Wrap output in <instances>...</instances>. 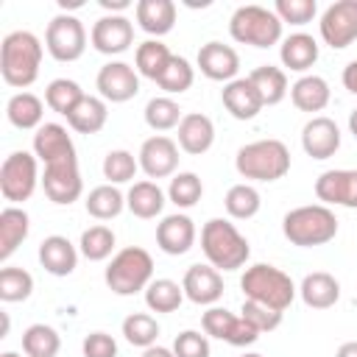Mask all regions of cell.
Segmentation results:
<instances>
[{"label":"cell","instance_id":"6da1fadb","mask_svg":"<svg viewBox=\"0 0 357 357\" xmlns=\"http://www.w3.org/2000/svg\"><path fill=\"white\" fill-rule=\"evenodd\" d=\"M42 42L31 31H11L0 45V73L14 89H25L39 78Z\"/></svg>","mask_w":357,"mask_h":357},{"label":"cell","instance_id":"7a4b0ae2","mask_svg":"<svg viewBox=\"0 0 357 357\" xmlns=\"http://www.w3.org/2000/svg\"><path fill=\"white\" fill-rule=\"evenodd\" d=\"M201 248H204L206 262L218 271H237L251 257L248 240L237 231V226L231 220H223V218H212L204 223Z\"/></svg>","mask_w":357,"mask_h":357},{"label":"cell","instance_id":"3957f363","mask_svg":"<svg viewBox=\"0 0 357 357\" xmlns=\"http://www.w3.org/2000/svg\"><path fill=\"white\" fill-rule=\"evenodd\" d=\"M282 231L293 245L312 248V245H324V243L335 240L337 218L324 204H307V206H296L284 215Z\"/></svg>","mask_w":357,"mask_h":357},{"label":"cell","instance_id":"277c9868","mask_svg":"<svg viewBox=\"0 0 357 357\" xmlns=\"http://www.w3.org/2000/svg\"><path fill=\"white\" fill-rule=\"evenodd\" d=\"M234 167L251 181H276L290 170V151L282 139H257L237 151Z\"/></svg>","mask_w":357,"mask_h":357},{"label":"cell","instance_id":"5b68a950","mask_svg":"<svg viewBox=\"0 0 357 357\" xmlns=\"http://www.w3.org/2000/svg\"><path fill=\"white\" fill-rule=\"evenodd\" d=\"M240 287H243V296L248 301L268 304L279 312H284L296 298L293 279L284 271H279L273 265H265V262H257V265L245 268V273L240 279Z\"/></svg>","mask_w":357,"mask_h":357},{"label":"cell","instance_id":"8992f818","mask_svg":"<svg viewBox=\"0 0 357 357\" xmlns=\"http://www.w3.org/2000/svg\"><path fill=\"white\" fill-rule=\"evenodd\" d=\"M103 279H106L112 293L134 296V293L145 290L153 282V259L145 248L128 245V248H123L112 257V262L106 265Z\"/></svg>","mask_w":357,"mask_h":357},{"label":"cell","instance_id":"52a82bcc","mask_svg":"<svg viewBox=\"0 0 357 357\" xmlns=\"http://www.w3.org/2000/svg\"><path fill=\"white\" fill-rule=\"evenodd\" d=\"M229 33L240 45H254V47H271L282 39V20L276 17L273 8L265 6H240L231 20H229Z\"/></svg>","mask_w":357,"mask_h":357},{"label":"cell","instance_id":"ba28073f","mask_svg":"<svg viewBox=\"0 0 357 357\" xmlns=\"http://www.w3.org/2000/svg\"><path fill=\"white\" fill-rule=\"evenodd\" d=\"M39 184V167H36V153H28V151H14L3 159L0 165V192L6 201L20 204V201H28L33 195Z\"/></svg>","mask_w":357,"mask_h":357},{"label":"cell","instance_id":"9c48e42d","mask_svg":"<svg viewBox=\"0 0 357 357\" xmlns=\"http://www.w3.org/2000/svg\"><path fill=\"white\" fill-rule=\"evenodd\" d=\"M45 47L56 61H75L86 50V28L73 14H56L45 31Z\"/></svg>","mask_w":357,"mask_h":357},{"label":"cell","instance_id":"30bf717a","mask_svg":"<svg viewBox=\"0 0 357 357\" xmlns=\"http://www.w3.org/2000/svg\"><path fill=\"white\" fill-rule=\"evenodd\" d=\"M321 39L335 47L343 50L357 39V0H337L332 3L324 14H321Z\"/></svg>","mask_w":357,"mask_h":357},{"label":"cell","instance_id":"8fae6325","mask_svg":"<svg viewBox=\"0 0 357 357\" xmlns=\"http://www.w3.org/2000/svg\"><path fill=\"white\" fill-rule=\"evenodd\" d=\"M42 187H45V195L53 201V204H73L81 198L84 192V181H81V170H78V159H70V162H56V165H45V173H42Z\"/></svg>","mask_w":357,"mask_h":357},{"label":"cell","instance_id":"7c38bea8","mask_svg":"<svg viewBox=\"0 0 357 357\" xmlns=\"http://www.w3.org/2000/svg\"><path fill=\"white\" fill-rule=\"evenodd\" d=\"M89 42L98 53H106V56H117V53H126L134 42V22L123 14H103L95 25H92V33H89Z\"/></svg>","mask_w":357,"mask_h":357},{"label":"cell","instance_id":"4fadbf2b","mask_svg":"<svg viewBox=\"0 0 357 357\" xmlns=\"http://www.w3.org/2000/svg\"><path fill=\"white\" fill-rule=\"evenodd\" d=\"M95 86H98V92H100L103 100L126 103V100H131L139 92V75L126 61H109V64H103L98 70Z\"/></svg>","mask_w":357,"mask_h":357},{"label":"cell","instance_id":"5bb4252c","mask_svg":"<svg viewBox=\"0 0 357 357\" xmlns=\"http://www.w3.org/2000/svg\"><path fill=\"white\" fill-rule=\"evenodd\" d=\"M139 167L148 178H167L178 167V142L165 134H153L139 148Z\"/></svg>","mask_w":357,"mask_h":357},{"label":"cell","instance_id":"9a60e30c","mask_svg":"<svg viewBox=\"0 0 357 357\" xmlns=\"http://www.w3.org/2000/svg\"><path fill=\"white\" fill-rule=\"evenodd\" d=\"M318 201L357 209V170H326L315 178Z\"/></svg>","mask_w":357,"mask_h":357},{"label":"cell","instance_id":"2e32d148","mask_svg":"<svg viewBox=\"0 0 357 357\" xmlns=\"http://www.w3.org/2000/svg\"><path fill=\"white\" fill-rule=\"evenodd\" d=\"M33 153L45 165L78 159L75 156V145H73L67 128L59 126V123H45V126L36 128V134H33Z\"/></svg>","mask_w":357,"mask_h":357},{"label":"cell","instance_id":"e0dca14e","mask_svg":"<svg viewBox=\"0 0 357 357\" xmlns=\"http://www.w3.org/2000/svg\"><path fill=\"white\" fill-rule=\"evenodd\" d=\"M301 148L307 156L312 159H329L335 156V151L340 148V128L332 117H312L304 128H301Z\"/></svg>","mask_w":357,"mask_h":357},{"label":"cell","instance_id":"ac0fdd59","mask_svg":"<svg viewBox=\"0 0 357 357\" xmlns=\"http://www.w3.org/2000/svg\"><path fill=\"white\" fill-rule=\"evenodd\" d=\"M198 67L209 81H234L237 70H240V56L234 47L223 45V42H206L198 50Z\"/></svg>","mask_w":357,"mask_h":357},{"label":"cell","instance_id":"d6986e66","mask_svg":"<svg viewBox=\"0 0 357 357\" xmlns=\"http://www.w3.org/2000/svg\"><path fill=\"white\" fill-rule=\"evenodd\" d=\"M181 287H184V296L192 304H215L223 296V276H220L218 268L198 262V265L187 268Z\"/></svg>","mask_w":357,"mask_h":357},{"label":"cell","instance_id":"ffe728a7","mask_svg":"<svg viewBox=\"0 0 357 357\" xmlns=\"http://www.w3.org/2000/svg\"><path fill=\"white\" fill-rule=\"evenodd\" d=\"M156 243L165 254L170 257H181L192 248L195 243V223L190 215H167L162 218V223L156 226Z\"/></svg>","mask_w":357,"mask_h":357},{"label":"cell","instance_id":"44dd1931","mask_svg":"<svg viewBox=\"0 0 357 357\" xmlns=\"http://www.w3.org/2000/svg\"><path fill=\"white\" fill-rule=\"evenodd\" d=\"M215 142V123L201 114V112H190L181 117L178 123V148L190 156H201L212 148Z\"/></svg>","mask_w":357,"mask_h":357},{"label":"cell","instance_id":"7402d4cb","mask_svg":"<svg viewBox=\"0 0 357 357\" xmlns=\"http://www.w3.org/2000/svg\"><path fill=\"white\" fill-rule=\"evenodd\" d=\"M223 106L234 120H254L262 112V98L248 78H234L223 86Z\"/></svg>","mask_w":357,"mask_h":357},{"label":"cell","instance_id":"603a6c76","mask_svg":"<svg viewBox=\"0 0 357 357\" xmlns=\"http://www.w3.org/2000/svg\"><path fill=\"white\" fill-rule=\"evenodd\" d=\"M39 262L53 276H70L78 265V251L67 237L50 234L39 243Z\"/></svg>","mask_w":357,"mask_h":357},{"label":"cell","instance_id":"cb8c5ba5","mask_svg":"<svg viewBox=\"0 0 357 357\" xmlns=\"http://www.w3.org/2000/svg\"><path fill=\"white\" fill-rule=\"evenodd\" d=\"M298 293H301V301L307 307H312V310H329L340 298V282L332 273H326V271H312V273H307L301 279Z\"/></svg>","mask_w":357,"mask_h":357},{"label":"cell","instance_id":"d4e9b609","mask_svg":"<svg viewBox=\"0 0 357 357\" xmlns=\"http://www.w3.org/2000/svg\"><path fill=\"white\" fill-rule=\"evenodd\" d=\"M137 22L151 36H165L176 25V3L173 0H139Z\"/></svg>","mask_w":357,"mask_h":357},{"label":"cell","instance_id":"484cf974","mask_svg":"<svg viewBox=\"0 0 357 357\" xmlns=\"http://www.w3.org/2000/svg\"><path fill=\"white\" fill-rule=\"evenodd\" d=\"M109 120V109H106V100L98 98V95H84L75 109L67 114V123L73 131L78 134H98Z\"/></svg>","mask_w":357,"mask_h":357},{"label":"cell","instance_id":"4316f807","mask_svg":"<svg viewBox=\"0 0 357 357\" xmlns=\"http://www.w3.org/2000/svg\"><path fill=\"white\" fill-rule=\"evenodd\" d=\"M332 92H329V84L321 78V75H301L293 86H290V100L296 109L301 112H324L326 103H329Z\"/></svg>","mask_w":357,"mask_h":357},{"label":"cell","instance_id":"83f0119b","mask_svg":"<svg viewBox=\"0 0 357 357\" xmlns=\"http://www.w3.org/2000/svg\"><path fill=\"white\" fill-rule=\"evenodd\" d=\"M28 229H31V220L25 209L6 206L0 212V259L3 262L22 245V240L28 237Z\"/></svg>","mask_w":357,"mask_h":357},{"label":"cell","instance_id":"f1b7e54d","mask_svg":"<svg viewBox=\"0 0 357 357\" xmlns=\"http://www.w3.org/2000/svg\"><path fill=\"white\" fill-rule=\"evenodd\" d=\"M279 59L287 70L304 73L318 61V42L310 33H290L279 47Z\"/></svg>","mask_w":357,"mask_h":357},{"label":"cell","instance_id":"f546056e","mask_svg":"<svg viewBox=\"0 0 357 357\" xmlns=\"http://www.w3.org/2000/svg\"><path fill=\"white\" fill-rule=\"evenodd\" d=\"M126 206L131 209V215L151 220L165 209V192L156 181H134L126 192Z\"/></svg>","mask_w":357,"mask_h":357},{"label":"cell","instance_id":"4dcf8cb0","mask_svg":"<svg viewBox=\"0 0 357 357\" xmlns=\"http://www.w3.org/2000/svg\"><path fill=\"white\" fill-rule=\"evenodd\" d=\"M42 114H45V103L42 98H36L33 92H17L8 98L6 103V117L14 128H39L42 126Z\"/></svg>","mask_w":357,"mask_h":357},{"label":"cell","instance_id":"1f68e13d","mask_svg":"<svg viewBox=\"0 0 357 357\" xmlns=\"http://www.w3.org/2000/svg\"><path fill=\"white\" fill-rule=\"evenodd\" d=\"M248 81L254 84V89L259 92V98H262L265 106H273V103L284 100V95L290 92V89H287V75H284V70H279V67H273V64H259L257 70H251Z\"/></svg>","mask_w":357,"mask_h":357},{"label":"cell","instance_id":"d6a6232c","mask_svg":"<svg viewBox=\"0 0 357 357\" xmlns=\"http://www.w3.org/2000/svg\"><path fill=\"white\" fill-rule=\"evenodd\" d=\"M173 53L167 50L165 42L159 39H145L139 47H137V56H134V64H137V73L151 78V81H159V75L165 73V67L170 64Z\"/></svg>","mask_w":357,"mask_h":357},{"label":"cell","instance_id":"836d02e7","mask_svg":"<svg viewBox=\"0 0 357 357\" xmlns=\"http://www.w3.org/2000/svg\"><path fill=\"white\" fill-rule=\"evenodd\" d=\"M84 204H86V212H89L92 218H98V220H112V218H117V215L123 212L126 195H123L114 184H100V187L89 190V195H86Z\"/></svg>","mask_w":357,"mask_h":357},{"label":"cell","instance_id":"e575fe53","mask_svg":"<svg viewBox=\"0 0 357 357\" xmlns=\"http://www.w3.org/2000/svg\"><path fill=\"white\" fill-rule=\"evenodd\" d=\"M184 301V287L173 279H153L145 287V304L153 312H176Z\"/></svg>","mask_w":357,"mask_h":357},{"label":"cell","instance_id":"d590c367","mask_svg":"<svg viewBox=\"0 0 357 357\" xmlns=\"http://www.w3.org/2000/svg\"><path fill=\"white\" fill-rule=\"evenodd\" d=\"M61 349V337L47 324H31L22 332V351L28 357H56Z\"/></svg>","mask_w":357,"mask_h":357},{"label":"cell","instance_id":"8d00e7d4","mask_svg":"<svg viewBox=\"0 0 357 357\" xmlns=\"http://www.w3.org/2000/svg\"><path fill=\"white\" fill-rule=\"evenodd\" d=\"M223 206H226V212H229L234 220H248V218H254V215L259 212L262 198H259L257 187H251V184L243 181V184L229 187V192H226V198H223Z\"/></svg>","mask_w":357,"mask_h":357},{"label":"cell","instance_id":"74e56055","mask_svg":"<svg viewBox=\"0 0 357 357\" xmlns=\"http://www.w3.org/2000/svg\"><path fill=\"white\" fill-rule=\"evenodd\" d=\"M181 106L167 98V95H159V98H151L145 103V123L153 128V131H170L181 123Z\"/></svg>","mask_w":357,"mask_h":357},{"label":"cell","instance_id":"f35d334b","mask_svg":"<svg viewBox=\"0 0 357 357\" xmlns=\"http://www.w3.org/2000/svg\"><path fill=\"white\" fill-rule=\"evenodd\" d=\"M84 95H86V92H84L73 78H56V81H50L47 89H45V103H47L53 112H59V114L67 117Z\"/></svg>","mask_w":357,"mask_h":357},{"label":"cell","instance_id":"ab89813d","mask_svg":"<svg viewBox=\"0 0 357 357\" xmlns=\"http://www.w3.org/2000/svg\"><path fill=\"white\" fill-rule=\"evenodd\" d=\"M31 293H33V276L25 268L6 265L0 271V301H6V304L25 301Z\"/></svg>","mask_w":357,"mask_h":357},{"label":"cell","instance_id":"60d3db41","mask_svg":"<svg viewBox=\"0 0 357 357\" xmlns=\"http://www.w3.org/2000/svg\"><path fill=\"white\" fill-rule=\"evenodd\" d=\"M123 335L131 346H139V349H151L156 346V337H159V324L153 315L148 312H131L126 321H123Z\"/></svg>","mask_w":357,"mask_h":357},{"label":"cell","instance_id":"b9f144b4","mask_svg":"<svg viewBox=\"0 0 357 357\" xmlns=\"http://www.w3.org/2000/svg\"><path fill=\"white\" fill-rule=\"evenodd\" d=\"M81 254L89 259V262H100V259H106V257H112V251H114V231L109 229V226H103V223H98V226H89L84 234H81Z\"/></svg>","mask_w":357,"mask_h":357},{"label":"cell","instance_id":"7bdbcfd3","mask_svg":"<svg viewBox=\"0 0 357 357\" xmlns=\"http://www.w3.org/2000/svg\"><path fill=\"white\" fill-rule=\"evenodd\" d=\"M192 81H195L192 64H190L184 56H173L156 84H159L165 92H170V95H181V92H187V89L192 86Z\"/></svg>","mask_w":357,"mask_h":357},{"label":"cell","instance_id":"ee69618b","mask_svg":"<svg viewBox=\"0 0 357 357\" xmlns=\"http://www.w3.org/2000/svg\"><path fill=\"white\" fill-rule=\"evenodd\" d=\"M201 195H204V184H201V178L195 176V173H176L173 178H170V187H167V198L176 204V206H181V209H190V206H195L198 201H201Z\"/></svg>","mask_w":357,"mask_h":357},{"label":"cell","instance_id":"f6af8a7d","mask_svg":"<svg viewBox=\"0 0 357 357\" xmlns=\"http://www.w3.org/2000/svg\"><path fill=\"white\" fill-rule=\"evenodd\" d=\"M139 167V159H134V153L117 148V151H109L103 156V176L109 178V184H126L134 178Z\"/></svg>","mask_w":357,"mask_h":357},{"label":"cell","instance_id":"bcb514c9","mask_svg":"<svg viewBox=\"0 0 357 357\" xmlns=\"http://www.w3.org/2000/svg\"><path fill=\"white\" fill-rule=\"evenodd\" d=\"M273 11L282 20V25L284 22H290V25H307L318 14V3L315 0H276L273 3Z\"/></svg>","mask_w":357,"mask_h":357},{"label":"cell","instance_id":"7dc6e473","mask_svg":"<svg viewBox=\"0 0 357 357\" xmlns=\"http://www.w3.org/2000/svg\"><path fill=\"white\" fill-rule=\"evenodd\" d=\"M240 315L248 321V324H254L259 332H273L279 324H282V312L279 310H273V307H268V304H259V301H243V310H240Z\"/></svg>","mask_w":357,"mask_h":357},{"label":"cell","instance_id":"c3c4849f","mask_svg":"<svg viewBox=\"0 0 357 357\" xmlns=\"http://www.w3.org/2000/svg\"><path fill=\"white\" fill-rule=\"evenodd\" d=\"M234 321H237V315L229 312L226 307H209V310L204 312V318H201V326H204V332H206L209 337L229 340V332H231Z\"/></svg>","mask_w":357,"mask_h":357},{"label":"cell","instance_id":"681fc988","mask_svg":"<svg viewBox=\"0 0 357 357\" xmlns=\"http://www.w3.org/2000/svg\"><path fill=\"white\" fill-rule=\"evenodd\" d=\"M173 354L176 357H209V340H206V335H201L195 329H184L173 340Z\"/></svg>","mask_w":357,"mask_h":357},{"label":"cell","instance_id":"f907efd6","mask_svg":"<svg viewBox=\"0 0 357 357\" xmlns=\"http://www.w3.org/2000/svg\"><path fill=\"white\" fill-rule=\"evenodd\" d=\"M81 349H84V357H117V340L106 332H89Z\"/></svg>","mask_w":357,"mask_h":357},{"label":"cell","instance_id":"816d5d0a","mask_svg":"<svg viewBox=\"0 0 357 357\" xmlns=\"http://www.w3.org/2000/svg\"><path fill=\"white\" fill-rule=\"evenodd\" d=\"M262 332L254 326V324H248L243 315H237V321H234V326H231V332H229V346H251V343H257V337H259Z\"/></svg>","mask_w":357,"mask_h":357},{"label":"cell","instance_id":"f5cc1de1","mask_svg":"<svg viewBox=\"0 0 357 357\" xmlns=\"http://www.w3.org/2000/svg\"><path fill=\"white\" fill-rule=\"evenodd\" d=\"M343 86H346L351 95H357V59L343 67Z\"/></svg>","mask_w":357,"mask_h":357},{"label":"cell","instance_id":"db71d44e","mask_svg":"<svg viewBox=\"0 0 357 357\" xmlns=\"http://www.w3.org/2000/svg\"><path fill=\"white\" fill-rule=\"evenodd\" d=\"M142 357H176L173 349H165V346H151V349H142Z\"/></svg>","mask_w":357,"mask_h":357},{"label":"cell","instance_id":"11a10c76","mask_svg":"<svg viewBox=\"0 0 357 357\" xmlns=\"http://www.w3.org/2000/svg\"><path fill=\"white\" fill-rule=\"evenodd\" d=\"M100 6H103L106 11H112V14H114V11H126L131 3H128V0H100Z\"/></svg>","mask_w":357,"mask_h":357},{"label":"cell","instance_id":"9f6ffc18","mask_svg":"<svg viewBox=\"0 0 357 357\" xmlns=\"http://www.w3.org/2000/svg\"><path fill=\"white\" fill-rule=\"evenodd\" d=\"M335 357H357V340L343 343V346L337 349V354H335Z\"/></svg>","mask_w":357,"mask_h":357},{"label":"cell","instance_id":"6f0895ef","mask_svg":"<svg viewBox=\"0 0 357 357\" xmlns=\"http://www.w3.org/2000/svg\"><path fill=\"white\" fill-rule=\"evenodd\" d=\"M349 131H351V134L357 137V109H354V112L349 114Z\"/></svg>","mask_w":357,"mask_h":357},{"label":"cell","instance_id":"680465c9","mask_svg":"<svg viewBox=\"0 0 357 357\" xmlns=\"http://www.w3.org/2000/svg\"><path fill=\"white\" fill-rule=\"evenodd\" d=\"M0 357H20V354H17V351H3Z\"/></svg>","mask_w":357,"mask_h":357},{"label":"cell","instance_id":"91938a15","mask_svg":"<svg viewBox=\"0 0 357 357\" xmlns=\"http://www.w3.org/2000/svg\"><path fill=\"white\" fill-rule=\"evenodd\" d=\"M243 357H262V354H257V351H248V354H243Z\"/></svg>","mask_w":357,"mask_h":357}]
</instances>
